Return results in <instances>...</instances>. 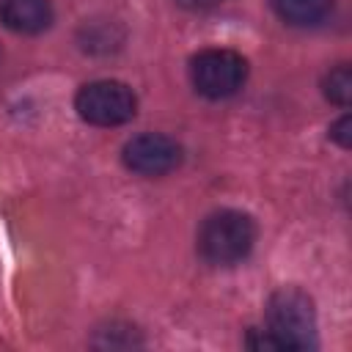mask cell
<instances>
[{
	"label": "cell",
	"mask_w": 352,
	"mask_h": 352,
	"mask_svg": "<svg viewBox=\"0 0 352 352\" xmlns=\"http://www.w3.org/2000/svg\"><path fill=\"white\" fill-rule=\"evenodd\" d=\"M267 330L283 349L316 346V311L314 300L294 286L278 289L267 300Z\"/></svg>",
	"instance_id": "cell-2"
},
{
	"label": "cell",
	"mask_w": 352,
	"mask_h": 352,
	"mask_svg": "<svg viewBox=\"0 0 352 352\" xmlns=\"http://www.w3.org/2000/svg\"><path fill=\"white\" fill-rule=\"evenodd\" d=\"M0 19L14 33H41L52 25V6L50 0H3Z\"/></svg>",
	"instance_id": "cell-6"
},
{
	"label": "cell",
	"mask_w": 352,
	"mask_h": 352,
	"mask_svg": "<svg viewBox=\"0 0 352 352\" xmlns=\"http://www.w3.org/2000/svg\"><path fill=\"white\" fill-rule=\"evenodd\" d=\"M124 165L140 176H165L182 165V146L157 132H146L132 138L124 146Z\"/></svg>",
	"instance_id": "cell-5"
},
{
	"label": "cell",
	"mask_w": 352,
	"mask_h": 352,
	"mask_svg": "<svg viewBox=\"0 0 352 352\" xmlns=\"http://www.w3.org/2000/svg\"><path fill=\"white\" fill-rule=\"evenodd\" d=\"M349 126H352V118L349 116H341L333 126H330V138L341 146V148H349L352 146V135H349Z\"/></svg>",
	"instance_id": "cell-9"
},
{
	"label": "cell",
	"mask_w": 352,
	"mask_h": 352,
	"mask_svg": "<svg viewBox=\"0 0 352 352\" xmlns=\"http://www.w3.org/2000/svg\"><path fill=\"white\" fill-rule=\"evenodd\" d=\"M256 242V223L236 209L212 212L198 228V253L214 267H231L242 261Z\"/></svg>",
	"instance_id": "cell-1"
},
{
	"label": "cell",
	"mask_w": 352,
	"mask_h": 352,
	"mask_svg": "<svg viewBox=\"0 0 352 352\" xmlns=\"http://www.w3.org/2000/svg\"><path fill=\"white\" fill-rule=\"evenodd\" d=\"M322 91H324V96H327L330 102L346 107V104L352 102V69H349L346 63L330 69V72L324 74V80H322Z\"/></svg>",
	"instance_id": "cell-8"
},
{
	"label": "cell",
	"mask_w": 352,
	"mask_h": 352,
	"mask_svg": "<svg viewBox=\"0 0 352 352\" xmlns=\"http://www.w3.org/2000/svg\"><path fill=\"white\" fill-rule=\"evenodd\" d=\"M270 3H272L275 14L286 25H294V28L319 25L333 8V0H270Z\"/></svg>",
	"instance_id": "cell-7"
},
{
	"label": "cell",
	"mask_w": 352,
	"mask_h": 352,
	"mask_svg": "<svg viewBox=\"0 0 352 352\" xmlns=\"http://www.w3.org/2000/svg\"><path fill=\"white\" fill-rule=\"evenodd\" d=\"M77 116L94 126H121L135 118L138 99L129 85L118 80H96L77 91Z\"/></svg>",
	"instance_id": "cell-3"
},
{
	"label": "cell",
	"mask_w": 352,
	"mask_h": 352,
	"mask_svg": "<svg viewBox=\"0 0 352 352\" xmlns=\"http://www.w3.org/2000/svg\"><path fill=\"white\" fill-rule=\"evenodd\" d=\"M192 88L206 99L234 96L248 80V60L234 50H204L190 60Z\"/></svg>",
	"instance_id": "cell-4"
},
{
	"label": "cell",
	"mask_w": 352,
	"mask_h": 352,
	"mask_svg": "<svg viewBox=\"0 0 352 352\" xmlns=\"http://www.w3.org/2000/svg\"><path fill=\"white\" fill-rule=\"evenodd\" d=\"M179 6H184V8H190V11H206V8H214V6H220L223 0H176Z\"/></svg>",
	"instance_id": "cell-10"
},
{
	"label": "cell",
	"mask_w": 352,
	"mask_h": 352,
	"mask_svg": "<svg viewBox=\"0 0 352 352\" xmlns=\"http://www.w3.org/2000/svg\"><path fill=\"white\" fill-rule=\"evenodd\" d=\"M0 60H3V52H0Z\"/></svg>",
	"instance_id": "cell-11"
}]
</instances>
